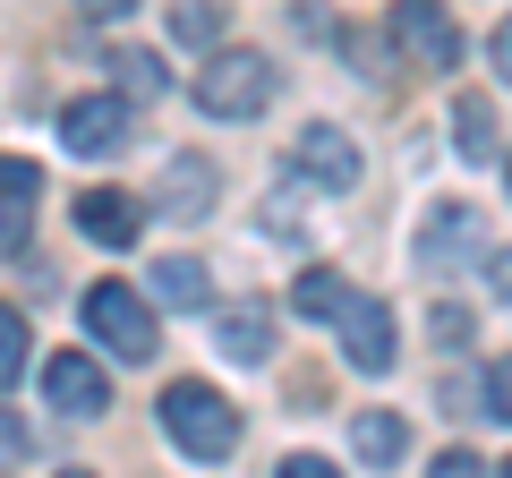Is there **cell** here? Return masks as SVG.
Listing matches in <instances>:
<instances>
[{
	"label": "cell",
	"instance_id": "1",
	"mask_svg": "<svg viewBox=\"0 0 512 478\" xmlns=\"http://www.w3.org/2000/svg\"><path fill=\"white\" fill-rule=\"evenodd\" d=\"M163 427H171V444H180L188 461H222L239 444V410L222 402L214 385H197V376L163 393Z\"/></svg>",
	"mask_w": 512,
	"mask_h": 478
},
{
	"label": "cell",
	"instance_id": "2",
	"mask_svg": "<svg viewBox=\"0 0 512 478\" xmlns=\"http://www.w3.org/2000/svg\"><path fill=\"white\" fill-rule=\"evenodd\" d=\"M86 333L111 350V359H137V368L163 350V333H154V308L128 291V282H94V291H86Z\"/></svg>",
	"mask_w": 512,
	"mask_h": 478
},
{
	"label": "cell",
	"instance_id": "3",
	"mask_svg": "<svg viewBox=\"0 0 512 478\" xmlns=\"http://www.w3.org/2000/svg\"><path fill=\"white\" fill-rule=\"evenodd\" d=\"M197 103L214 120H256V111L274 103V60L265 52H214L197 69Z\"/></svg>",
	"mask_w": 512,
	"mask_h": 478
},
{
	"label": "cell",
	"instance_id": "4",
	"mask_svg": "<svg viewBox=\"0 0 512 478\" xmlns=\"http://www.w3.org/2000/svg\"><path fill=\"white\" fill-rule=\"evenodd\" d=\"M60 146L86 154V163L120 154V146H128V103H120V94H77V103L60 111Z\"/></svg>",
	"mask_w": 512,
	"mask_h": 478
},
{
	"label": "cell",
	"instance_id": "5",
	"mask_svg": "<svg viewBox=\"0 0 512 478\" xmlns=\"http://www.w3.org/2000/svg\"><path fill=\"white\" fill-rule=\"evenodd\" d=\"M393 43L419 69H453L461 60V26L444 18V0H393Z\"/></svg>",
	"mask_w": 512,
	"mask_h": 478
},
{
	"label": "cell",
	"instance_id": "6",
	"mask_svg": "<svg viewBox=\"0 0 512 478\" xmlns=\"http://www.w3.org/2000/svg\"><path fill=\"white\" fill-rule=\"evenodd\" d=\"M333 325H342V350H350V368H367V376H384L393 368V308L384 299H359V291H342V308H333Z\"/></svg>",
	"mask_w": 512,
	"mask_h": 478
},
{
	"label": "cell",
	"instance_id": "7",
	"mask_svg": "<svg viewBox=\"0 0 512 478\" xmlns=\"http://www.w3.org/2000/svg\"><path fill=\"white\" fill-rule=\"evenodd\" d=\"M43 393H52L60 419H103L111 410V385H103V368H94L86 350H60L52 368H43Z\"/></svg>",
	"mask_w": 512,
	"mask_h": 478
},
{
	"label": "cell",
	"instance_id": "8",
	"mask_svg": "<svg viewBox=\"0 0 512 478\" xmlns=\"http://www.w3.org/2000/svg\"><path fill=\"white\" fill-rule=\"evenodd\" d=\"M77 231L103 239V248H137V231H146L137 188H86V197H77Z\"/></svg>",
	"mask_w": 512,
	"mask_h": 478
},
{
	"label": "cell",
	"instance_id": "9",
	"mask_svg": "<svg viewBox=\"0 0 512 478\" xmlns=\"http://www.w3.org/2000/svg\"><path fill=\"white\" fill-rule=\"evenodd\" d=\"M470 248H478V214L470 205H436V214L419 222V265H436V274H453Z\"/></svg>",
	"mask_w": 512,
	"mask_h": 478
},
{
	"label": "cell",
	"instance_id": "10",
	"mask_svg": "<svg viewBox=\"0 0 512 478\" xmlns=\"http://www.w3.org/2000/svg\"><path fill=\"white\" fill-rule=\"evenodd\" d=\"M291 163L308 171L316 188H333V197H342V188L359 180V146H350L342 129H308V137H299V146H291Z\"/></svg>",
	"mask_w": 512,
	"mask_h": 478
},
{
	"label": "cell",
	"instance_id": "11",
	"mask_svg": "<svg viewBox=\"0 0 512 478\" xmlns=\"http://www.w3.org/2000/svg\"><path fill=\"white\" fill-rule=\"evenodd\" d=\"M35 188H43V171L26 163V154H0V248H9V257L26 248V214H35Z\"/></svg>",
	"mask_w": 512,
	"mask_h": 478
},
{
	"label": "cell",
	"instance_id": "12",
	"mask_svg": "<svg viewBox=\"0 0 512 478\" xmlns=\"http://www.w3.org/2000/svg\"><path fill=\"white\" fill-rule=\"evenodd\" d=\"M453 129H461V154H470V163H504V120H495V103L461 94V103H453Z\"/></svg>",
	"mask_w": 512,
	"mask_h": 478
},
{
	"label": "cell",
	"instance_id": "13",
	"mask_svg": "<svg viewBox=\"0 0 512 478\" xmlns=\"http://www.w3.org/2000/svg\"><path fill=\"white\" fill-rule=\"evenodd\" d=\"M214 342H222V359H248V368H256V359L274 350V316H265V308H231Z\"/></svg>",
	"mask_w": 512,
	"mask_h": 478
},
{
	"label": "cell",
	"instance_id": "14",
	"mask_svg": "<svg viewBox=\"0 0 512 478\" xmlns=\"http://www.w3.org/2000/svg\"><path fill=\"white\" fill-rule=\"evenodd\" d=\"M350 444H359V461H376V470H384V461H402V444H410V427L393 419V410H367V419L350 427Z\"/></svg>",
	"mask_w": 512,
	"mask_h": 478
},
{
	"label": "cell",
	"instance_id": "15",
	"mask_svg": "<svg viewBox=\"0 0 512 478\" xmlns=\"http://www.w3.org/2000/svg\"><path fill=\"white\" fill-rule=\"evenodd\" d=\"M154 291H163L171 308H205V265L197 257H163L154 265Z\"/></svg>",
	"mask_w": 512,
	"mask_h": 478
},
{
	"label": "cell",
	"instance_id": "16",
	"mask_svg": "<svg viewBox=\"0 0 512 478\" xmlns=\"http://www.w3.org/2000/svg\"><path fill=\"white\" fill-rule=\"evenodd\" d=\"M26 376V316L18 308H0V393Z\"/></svg>",
	"mask_w": 512,
	"mask_h": 478
},
{
	"label": "cell",
	"instance_id": "17",
	"mask_svg": "<svg viewBox=\"0 0 512 478\" xmlns=\"http://www.w3.org/2000/svg\"><path fill=\"white\" fill-rule=\"evenodd\" d=\"M111 77H120V86L137 94V103H154V94H163V69H154L146 52H111Z\"/></svg>",
	"mask_w": 512,
	"mask_h": 478
},
{
	"label": "cell",
	"instance_id": "18",
	"mask_svg": "<svg viewBox=\"0 0 512 478\" xmlns=\"http://www.w3.org/2000/svg\"><path fill=\"white\" fill-rule=\"evenodd\" d=\"M171 26H180V43H214L222 35V0H180V18H171Z\"/></svg>",
	"mask_w": 512,
	"mask_h": 478
},
{
	"label": "cell",
	"instance_id": "19",
	"mask_svg": "<svg viewBox=\"0 0 512 478\" xmlns=\"http://www.w3.org/2000/svg\"><path fill=\"white\" fill-rule=\"evenodd\" d=\"M299 308H308V316H333V308H342V274H299Z\"/></svg>",
	"mask_w": 512,
	"mask_h": 478
},
{
	"label": "cell",
	"instance_id": "20",
	"mask_svg": "<svg viewBox=\"0 0 512 478\" xmlns=\"http://www.w3.org/2000/svg\"><path fill=\"white\" fill-rule=\"evenodd\" d=\"M274 478H342V470H333V461H316V453H291Z\"/></svg>",
	"mask_w": 512,
	"mask_h": 478
},
{
	"label": "cell",
	"instance_id": "21",
	"mask_svg": "<svg viewBox=\"0 0 512 478\" xmlns=\"http://www.w3.org/2000/svg\"><path fill=\"white\" fill-rule=\"evenodd\" d=\"M427 478H487V470H478V453H444Z\"/></svg>",
	"mask_w": 512,
	"mask_h": 478
},
{
	"label": "cell",
	"instance_id": "22",
	"mask_svg": "<svg viewBox=\"0 0 512 478\" xmlns=\"http://www.w3.org/2000/svg\"><path fill=\"white\" fill-rule=\"evenodd\" d=\"M18 453H26V427L9 419V410H0V461H18Z\"/></svg>",
	"mask_w": 512,
	"mask_h": 478
},
{
	"label": "cell",
	"instance_id": "23",
	"mask_svg": "<svg viewBox=\"0 0 512 478\" xmlns=\"http://www.w3.org/2000/svg\"><path fill=\"white\" fill-rule=\"evenodd\" d=\"M77 9H86V18H128L137 0H77Z\"/></svg>",
	"mask_w": 512,
	"mask_h": 478
},
{
	"label": "cell",
	"instance_id": "24",
	"mask_svg": "<svg viewBox=\"0 0 512 478\" xmlns=\"http://www.w3.org/2000/svg\"><path fill=\"white\" fill-rule=\"evenodd\" d=\"M60 478H86V470H60Z\"/></svg>",
	"mask_w": 512,
	"mask_h": 478
}]
</instances>
